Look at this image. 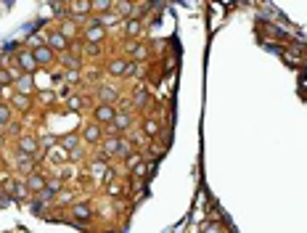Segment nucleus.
<instances>
[{
  "mask_svg": "<svg viewBox=\"0 0 307 233\" xmlns=\"http://www.w3.org/2000/svg\"><path fill=\"white\" fill-rule=\"evenodd\" d=\"M61 61H64L66 69H80V58H77V56H69V53H66V56L61 58Z\"/></svg>",
  "mask_w": 307,
  "mask_h": 233,
  "instance_id": "33",
  "label": "nucleus"
},
{
  "mask_svg": "<svg viewBox=\"0 0 307 233\" xmlns=\"http://www.w3.org/2000/svg\"><path fill=\"white\" fill-rule=\"evenodd\" d=\"M16 149L24 151V154H35L37 149H40V141H37L35 135H21L19 141H16Z\"/></svg>",
  "mask_w": 307,
  "mask_h": 233,
  "instance_id": "10",
  "label": "nucleus"
},
{
  "mask_svg": "<svg viewBox=\"0 0 307 233\" xmlns=\"http://www.w3.org/2000/svg\"><path fill=\"white\" fill-rule=\"evenodd\" d=\"M64 82L66 85H77V82H80V72H77V69H66V72H64Z\"/></svg>",
  "mask_w": 307,
  "mask_h": 233,
  "instance_id": "31",
  "label": "nucleus"
},
{
  "mask_svg": "<svg viewBox=\"0 0 307 233\" xmlns=\"http://www.w3.org/2000/svg\"><path fill=\"white\" fill-rule=\"evenodd\" d=\"M93 114H96V122H101V125H111L114 116H117V106H114V104H98Z\"/></svg>",
  "mask_w": 307,
  "mask_h": 233,
  "instance_id": "1",
  "label": "nucleus"
},
{
  "mask_svg": "<svg viewBox=\"0 0 307 233\" xmlns=\"http://www.w3.org/2000/svg\"><path fill=\"white\" fill-rule=\"evenodd\" d=\"M82 104H85V101H82L80 96H66V106L74 109V112H77V109H82Z\"/></svg>",
  "mask_w": 307,
  "mask_h": 233,
  "instance_id": "32",
  "label": "nucleus"
},
{
  "mask_svg": "<svg viewBox=\"0 0 307 233\" xmlns=\"http://www.w3.org/2000/svg\"><path fill=\"white\" fill-rule=\"evenodd\" d=\"M109 180H111V177H109ZM106 193H109V196H119V193H122V185L119 183H106Z\"/></svg>",
  "mask_w": 307,
  "mask_h": 233,
  "instance_id": "34",
  "label": "nucleus"
},
{
  "mask_svg": "<svg viewBox=\"0 0 307 233\" xmlns=\"http://www.w3.org/2000/svg\"><path fill=\"white\" fill-rule=\"evenodd\" d=\"M16 64H19L21 69H24V72H29V74H32L37 66H40L32 51H19V53H16Z\"/></svg>",
  "mask_w": 307,
  "mask_h": 233,
  "instance_id": "5",
  "label": "nucleus"
},
{
  "mask_svg": "<svg viewBox=\"0 0 307 233\" xmlns=\"http://www.w3.org/2000/svg\"><path fill=\"white\" fill-rule=\"evenodd\" d=\"M45 188H48L53 196H56V193L64 188V177H51V180H45Z\"/></svg>",
  "mask_w": 307,
  "mask_h": 233,
  "instance_id": "25",
  "label": "nucleus"
},
{
  "mask_svg": "<svg viewBox=\"0 0 307 233\" xmlns=\"http://www.w3.org/2000/svg\"><path fill=\"white\" fill-rule=\"evenodd\" d=\"M85 53H88V56H98V43H88L85 45Z\"/></svg>",
  "mask_w": 307,
  "mask_h": 233,
  "instance_id": "35",
  "label": "nucleus"
},
{
  "mask_svg": "<svg viewBox=\"0 0 307 233\" xmlns=\"http://www.w3.org/2000/svg\"><path fill=\"white\" fill-rule=\"evenodd\" d=\"M27 188H29V193H40L43 188H45V180H48V177H43L40 173H29L27 177Z\"/></svg>",
  "mask_w": 307,
  "mask_h": 233,
  "instance_id": "13",
  "label": "nucleus"
},
{
  "mask_svg": "<svg viewBox=\"0 0 307 233\" xmlns=\"http://www.w3.org/2000/svg\"><path fill=\"white\" fill-rule=\"evenodd\" d=\"M125 35H127V37H138V35H141V21L130 19L127 24H125Z\"/></svg>",
  "mask_w": 307,
  "mask_h": 233,
  "instance_id": "26",
  "label": "nucleus"
},
{
  "mask_svg": "<svg viewBox=\"0 0 307 233\" xmlns=\"http://www.w3.org/2000/svg\"><path fill=\"white\" fill-rule=\"evenodd\" d=\"M119 149H122V138H117V135L101 138V154H103L106 159H109V157H117Z\"/></svg>",
  "mask_w": 307,
  "mask_h": 233,
  "instance_id": "4",
  "label": "nucleus"
},
{
  "mask_svg": "<svg viewBox=\"0 0 307 233\" xmlns=\"http://www.w3.org/2000/svg\"><path fill=\"white\" fill-rule=\"evenodd\" d=\"M48 159L53 162V165H64V162H69V151H66L61 143H58V146L53 143L51 149H48Z\"/></svg>",
  "mask_w": 307,
  "mask_h": 233,
  "instance_id": "14",
  "label": "nucleus"
},
{
  "mask_svg": "<svg viewBox=\"0 0 307 233\" xmlns=\"http://www.w3.org/2000/svg\"><path fill=\"white\" fill-rule=\"evenodd\" d=\"M117 13L119 16H130L133 13V3L130 0H117Z\"/></svg>",
  "mask_w": 307,
  "mask_h": 233,
  "instance_id": "29",
  "label": "nucleus"
},
{
  "mask_svg": "<svg viewBox=\"0 0 307 233\" xmlns=\"http://www.w3.org/2000/svg\"><path fill=\"white\" fill-rule=\"evenodd\" d=\"M0 143H3V135H0Z\"/></svg>",
  "mask_w": 307,
  "mask_h": 233,
  "instance_id": "37",
  "label": "nucleus"
},
{
  "mask_svg": "<svg viewBox=\"0 0 307 233\" xmlns=\"http://www.w3.org/2000/svg\"><path fill=\"white\" fill-rule=\"evenodd\" d=\"M114 130H119V133H125V130L133 127V114H130V109H125V112H117V116H114L111 122Z\"/></svg>",
  "mask_w": 307,
  "mask_h": 233,
  "instance_id": "8",
  "label": "nucleus"
},
{
  "mask_svg": "<svg viewBox=\"0 0 307 233\" xmlns=\"http://www.w3.org/2000/svg\"><path fill=\"white\" fill-rule=\"evenodd\" d=\"M32 88L35 85H32V74L29 72H21L16 80H13V90L16 93H32Z\"/></svg>",
  "mask_w": 307,
  "mask_h": 233,
  "instance_id": "12",
  "label": "nucleus"
},
{
  "mask_svg": "<svg viewBox=\"0 0 307 233\" xmlns=\"http://www.w3.org/2000/svg\"><path fill=\"white\" fill-rule=\"evenodd\" d=\"M98 24H103V27H114L119 21V13L117 11H103V13H98Z\"/></svg>",
  "mask_w": 307,
  "mask_h": 233,
  "instance_id": "21",
  "label": "nucleus"
},
{
  "mask_svg": "<svg viewBox=\"0 0 307 233\" xmlns=\"http://www.w3.org/2000/svg\"><path fill=\"white\" fill-rule=\"evenodd\" d=\"M98 101H101V104H117L119 93L114 88H109V85H101V88H98Z\"/></svg>",
  "mask_w": 307,
  "mask_h": 233,
  "instance_id": "15",
  "label": "nucleus"
},
{
  "mask_svg": "<svg viewBox=\"0 0 307 233\" xmlns=\"http://www.w3.org/2000/svg\"><path fill=\"white\" fill-rule=\"evenodd\" d=\"M72 217L77 223L90 220V217H93V204H90V201H77V204L72 207Z\"/></svg>",
  "mask_w": 307,
  "mask_h": 233,
  "instance_id": "6",
  "label": "nucleus"
},
{
  "mask_svg": "<svg viewBox=\"0 0 307 233\" xmlns=\"http://www.w3.org/2000/svg\"><path fill=\"white\" fill-rule=\"evenodd\" d=\"M125 69H127V61H125V58H114L111 64H109V74H114V77H125Z\"/></svg>",
  "mask_w": 307,
  "mask_h": 233,
  "instance_id": "23",
  "label": "nucleus"
},
{
  "mask_svg": "<svg viewBox=\"0 0 307 233\" xmlns=\"http://www.w3.org/2000/svg\"><path fill=\"white\" fill-rule=\"evenodd\" d=\"M0 93H3V85H0Z\"/></svg>",
  "mask_w": 307,
  "mask_h": 233,
  "instance_id": "38",
  "label": "nucleus"
},
{
  "mask_svg": "<svg viewBox=\"0 0 307 233\" xmlns=\"http://www.w3.org/2000/svg\"><path fill=\"white\" fill-rule=\"evenodd\" d=\"M69 11H72L74 16H88V13L93 11V3H90V0H74V3L69 5Z\"/></svg>",
  "mask_w": 307,
  "mask_h": 233,
  "instance_id": "16",
  "label": "nucleus"
},
{
  "mask_svg": "<svg viewBox=\"0 0 307 233\" xmlns=\"http://www.w3.org/2000/svg\"><path fill=\"white\" fill-rule=\"evenodd\" d=\"M32 53H35V58H37V64H40V66H51L53 58H56V51H53L48 43H43V45H37V48H32Z\"/></svg>",
  "mask_w": 307,
  "mask_h": 233,
  "instance_id": "3",
  "label": "nucleus"
},
{
  "mask_svg": "<svg viewBox=\"0 0 307 233\" xmlns=\"http://www.w3.org/2000/svg\"><path fill=\"white\" fill-rule=\"evenodd\" d=\"M90 173H93V177H96V180H101L103 175H111L109 165H106V157H103V159H96L93 165H90Z\"/></svg>",
  "mask_w": 307,
  "mask_h": 233,
  "instance_id": "18",
  "label": "nucleus"
},
{
  "mask_svg": "<svg viewBox=\"0 0 307 233\" xmlns=\"http://www.w3.org/2000/svg\"><path fill=\"white\" fill-rule=\"evenodd\" d=\"M5 185L11 188L13 199H27V193H29V188H27V180H8Z\"/></svg>",
  "mask_w": 307,
  "mask_h": 233,
  "instance_id": "17",
  "label": "nucleus"
},
{
  "mask_svg": "<svg viewBox=\"0 0 307 233\" xmlns=\"http://www.w3.org/2000/svg\"><path fill=\"white\" fill-rule=\"evenodd\" d=\"M93 3V11L96 13H103V11H109L111 5H114V0H90Z\"/></svg>",
  "mask_w": 307,
  "mask_h": 233,
  "instance_id": "28",
  "label": "nucleus"
},
{
  "mask_svg": "<svg viewBox=\"0 0 307 233\" xmlns=\"http://www.w3.org/2000/svg\"><path fill=\"white\" fill-rule=\"evenodd\" d=\"M141 130H143V133L149 135V138H156L162 127H159V122L154 119V116H146V119H143V125H141Z\"/></svg>",
  "mask_w": 307,
  "mask_h": 233,
  "instance_id": "20",
  "label": "nucleus"
},
{
  "mask_svg": "<svg viewBox=\"0 0 307 233\" xmlns=\"http://www.w3.org/2000/svg\"><path fill=\"white\" fill-rule=\"evenodd\" d=\"M101 138H103L101 122H93V125H88L85 130H82V141H85V143H90V146L101 143Z\"/></svg>",
  "mask_w": 307,
  "mask_h": 233,
  "instance_id": "7",
  "label": "nucleus"
},
{
  "mask_svg": "<svg viewBox=\"0 0 307 233\" xmlns=\"http://www.w3.org/2000/svg\"><path fill=\"white\" fill-rule=\"evenodd\" d=\"M29 45H32V48H37V45H43V37H40V35L29 37Z\"/></svg>",
  "mask_w": 307,
  "mask_h": 233,
  "instance_id": "36",
  "label": "nucleus"
},
{
  "mask_svg": "<svg viewBox=\"0 0 307 233\" xmlns=\"http://www.w3.org/2000/svg\"><path fill=\"white\" fill-rule=\"evenodd\" d=\"M11 104L19 109V112H27L29 109V98H27V93H16L13 90V96H11Z\"/></svg>",
  "mask_w": 307,
  "mask_h": 233,
  "instance_id": "22",
  "label": "nucleus"
},
{
  "mask_svg": "<svg viewBox=\"0 0 307 233\" xmlns=\"http://www.w3.org/2000/svg\"><path fill=\"white\" fill-rule=\"evenodd\" d=\"M133 106H138V109L149 106V96H146V90H135L133 93Z\"/></svg>",
  "mask_w": 307,
  "mask_h": 233,
  "instance_id": "27",
  "label": "nucleus"
},
{
  "mask_svg": "<svg viewBox=\"0 0 307 233\" xmlns=\"http://www.w3.org/2000/svg\"><path fill=\"white\" fill-rule=\"evenodd\" d=\"M48 45L53 51H66L69 48V37L61 32V29H58V32H48Z\"/></svg>",
  "mask_w": 307,
  "mask_h": 233,
  "instance_id": "11",
  "label": "nucleus"
},
{
  "mask_svg": "<svg viewBox=\"0 0 307 233\" xmlns=\"http://www.w3.org/2000/svg\"><path fill=\"white\" fill-rule=\"evenodd\" d=\"M127 53L133 56V61H146L149 58V45H143V43H135V45H130Z\"/></svg>",
  "mask_w": 307,
  "mask_h": 233,
  "instance_id": "19",
  "label": "nucleus"
},
{
  "mask_svg": "<svg viewBox=\"0 0 307 233\" xmlns=\"http://www.w3.org/2000/svg\"><path fill=\"white\" fill-rule=\"evenodd\" d=\"M82 35H85V43H101L106 37V27L98 24L96 19H90V24L85 27V32H82Z\"/></svg>",
  "mask_w": 307,
  "mask_h": 233,
  "instance_id": "2",
  "label": "nucleus"
},
{
  "mask_svg": "<svg viewBox=\"0 0 307 233\" xmlns=\"http://www.w3.org/2000/svg\"><path fill=\"white\" fill-rule=\"evenodd\" d=\"M16 170L21 175H29V173H35V159H32V154H24V151H19V157H16Z\"/></svg>",
  "mask_w": 307,
  "mask_h": 233,
  "instance_id": "9",
  "label": "nucleus"
},
{
  "mask_svg": "<svg viewBox=\"0 0 307 233\" xmlns=\"http://www.w3.org/2000/svg\"><path fill=\"white\" fill-rule=\"evenodd\" d=\"M58 143H61V146H64V149H66V151H72V149H77V146H80V138H77V135H72V133H69V135H61V138H58Z\"/></svg>",
  "mask_w": 307,
  "mask_h": 233,
  "instance_id": "24",
  "label": "nucleus"
},
{
  "mask_svg": "<svg viewBox=\"0 0 307 233\" xmlns=\"http://www.w3.org/2000/svg\"><path fill=\"white\" fill-rule=\"evenodd\" d=\"M77 24H80V21H64V24H61V32H64L69 40H72V37L77 35Z\"/></svg>",
  "mask_w": 307,
  "mask_h": 233,
  "instance_id": "30",
  "label": "nucleus"
}]
</instances>
